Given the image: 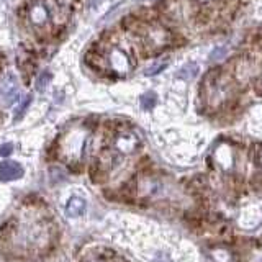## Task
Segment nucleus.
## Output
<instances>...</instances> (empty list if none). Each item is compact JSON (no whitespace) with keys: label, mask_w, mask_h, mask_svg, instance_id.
Listing matches in <instances>:
<instances>
[{"label":"nucleus","mask_w":262,"mask_h":262,"mask_svg":"<svg viewBox=\"0 0 262 262\" xmlns=\"http://www.w3.org/2000/svg\"><path fill=\"white\" fill-rule=\"evenodd\" d=\"M18 95V89H17V82H15V77L9 74L2 82H0V97L4 98L5 103H12L17 98Z\"/></svg>","instance_id":"423d86ee"},{"label":"nucleus","mask_w":262,"mask_h":262,"mask_svg":"<svg viewBox=\"0 0 262 262\" xmlns=\"http://www.w3.org/2000/svg\"><path fill=\"white\" fill-rule=\"evenodd\" d=\"M71 169H72L74 172L77 174V172H80V171H82V166H74V164H72V166H71Z\"/></svg>","instance_id":"f3484780"},{"label":"nucleus","mask_w":262,"mask_h":262,"mask_svg":"<svg viewBox=\"0 0 262 262\" xmlns=\"http://www.w3.org/2000/svg\"><path fill=\"white\" fill-rule=\"evenodd\" d=\"M211 255H213L215 262H231V254L224 249H215V251H211Z\"/></svg>","instance_id":"1a4fd4ad"},{"label":"nucleus","mask_w":262,"mask_h":262,"mask_svg":"<svg viewBox=\"0 0 262 262\" xmlns=\"http://www.w3.org/2000/svg\"><path fill=\"white\" fill-rule=\"evenodd\" d=\"M115 148L123 154H131L138 148V138L133 133H128V131H116Z\"/></svg>","instance_id":"20e7f679"},{"label":"nucleus","mask_w":262,"mask_h":262,"mask_svg":"<svg viewBox=\"0 0 262 262\" xmlns=\"http://www.w3.org/2000/svg\"><path fill=\"white\" fill-rule=\"evenodd\" d=\"M84 210H85V202L82 200V198H79V197L71 198L69 203H67V207H66V211H67V215H69V216L82 215Z\"/></svg>","instance_id":"6e6552de"},{"label":"nucleus","mask_w":262,"mask_h":262,"mask_svg":"<svg viewBox=\"0 0 262 262\" xmlns=\"http://www.w3.org/2000/svg\"><path fill=\"white\" fill-rule=\"evenodd\" d=\"M164 67H166L164 62H162V64H154L153 67H149V69L146 71V76H154V74L161 72L162 69H164Z\"/></svg>","instance_id":"4468645a"},{"label":"nucleus","mask_w":262,"mask_h":262,"mask_svg":"<svg viewBox=\"0 0 262 262\" xmlns=\"http://www.w3.org/2000/svg\"><path fill=\"white\" fill-rule=\"evenodd\" d=\"M143 46L148 53H161L172 43V33L162 25H141Z\"/></svg>","instance_id":"f03ea898"},{"label":"nucleus","mask_w":262,"mask_h":262,"mask_svg":"<svg viewBox=\"0 0 262 262\" xmlns=\"http://www.w3.org/2000/svg\"><path fill=\"white\" fill-rule=\"evenodd\" d=\"M14 153V146L10 145V143H5V145H0V156H4V158H9V156Z\"/></svg>","instance_id":"ddd939ff"},{"label":"nucleus","mask_w":262,"mask_h":262,"mask_svg":"<svg viewBox=\"0 0 262 262\" xmlns=\"http://www.w3.org/2000/svg\"><path fill=\"white\" fill-rule=\"evenodd\" d=\"M23 176V167L17 164L14 161H4L0 162V180L4 182H10V180H17Z\"/></svg>","instance_id":"39448f33"},{"label":"nucleus","mask_w":262,"mask_h":262,"mask_svg":"<svg viewBox=\"0 0 262 262\" xmlns=\"http://www.w3.org/2000/svg\"><path fill=\"white\" fill-rule=\"evenodd\" d=\"M198 4H203V5H208V4H211L213 2V0H197Z\"/></svg>","instance_id":"a211bd4d"},{"label":"nucleus","mask_w":262,"mask_h":262,"mask_svg":"<svg viewBox=\"0 0 262 262\" xmlns=\"http://www.w3.org/2000/svg\"><path fill=\"white\" fill-rule=\"evenodd\" d=\"M141 105H143V108H153L154 105H156V95L154 93H145V95L141 97Z\"/></svg>","instance_id":"9b49d317"},{"label":"nucleus","mask_w":262,"mask_h":262,"mask_svg":"<svg viewBox=\"0 0 262 262\" xmlns=\"http://www.w3.org/2000/svg\"><path fill=\"white\" fill-rule=\"evenodd\" d=\"M259 162H260V164H262V148L259 149Z\"/></svg>","instance_id":"6ab92c4d"},{"label":"nucleus","mask_w":262,"mask_h":262,"mask_svg":"<svg viewBox=\"0 0 262 262\" xmlns=\"http://www.w3.org/2000/svg\"><path fill=\"white\" fill-rule=\"evenodd\" d=\"M49 80H51V74H49L48 71H45L40 76V79H38V84H36V87H38V90H43V89H46V85H48V82Z\"/></svg>","instance_id":"f8f14e48"},{"label":"nucleus","mask_w":262,"mask_h":262,"mask_svg":"<svg viewBox=\"0 0 262 262\" xmlns=\"http://www.w3.org/2000/svg\"><path fill=\"white\" fill-rule=\"evenodd\" d=\"M90 179H92V182H95V184H103L105 180H107V174H105V169L102 167V162L100 159H97L93 164L90 166Z\"/></svg>","instance_id":"0eeeda50"},{"label":"nucleus","mask_w":262,"mask_h":262,"mask_svg":"<svg viewBox=\"0 0 262 262\" xmlns=\"http://www.w3.org/2000/svg\"><path fill=\"white\" fill-rule=\"evenodd\" d=\"M82 262H107V260H105L102 255H90V257L84 259Z\"/></svg>","instance_id":"2eb2a0df"},{"label":"nucleus","mask_w":262,"mask_h":262,"mask_svg":"<svg viewBox=\"0 0 262 262\" xmlns=\"http://www.w3.org/2000/svg\"><path fill=\"white\" fill-rule=\"evenodd\" d=\"M255 90H257L260 95H262V76L257 79V82H255Z\"/></svg>","instance_id":"dca6fc26"},{"label":"nucleus","mask_w":262,"mask_h":262,"mask_svg":"<svg viewBox=\"0 0 262 262\" xmlns=\"http://www.w3.org/2000/svg\"><path fill=\"white\" fill-rule=\"evenodd\" d=\"M56 5L51 0H31L28 4V20L36 31H48L56 20Z\"/></svg>","instance_id":"f257e3e1"},{"label":"nucleus","mask_w":262,"mask_h":262,"mask_svg":"<svg viewBox=\"0 0 262 262\" xmlns=\"http://www.w3.org/2000/svg\"><path fill=\"white\" fill-rule=\"evenodd\" d=\"M30 103H31V97H27L20 105H18V108H17V111H15V120H22L23 115L27 113Z\"/></svg>","instance_id":"9d476101"},{"label":"nucleus","mask_w":262,"mask_h":262,"mask_svg":"<svg viewBox=\"0 0 262 262\" xmlns=\"http://www.w3.org/2000/svg\"><path fill=\"white\" fill-rule=\"evenodd\" d=\"M98 53H100L103 58L105 69H111L116 74H121V76H124V74H128L133 69V61H131L129 54L120 48L113 46L110 51H107V54L102 51H98Z\"/></svg>","instance_id":"7ed1b4c3"}]
</instances>
